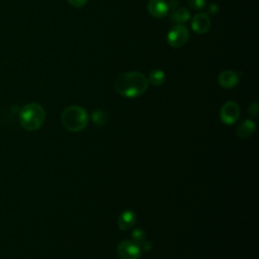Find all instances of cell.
<instances>
[{
	"mask_svg": "<svg viewBox=\"0 0 259 259\" xmlns=\"http://www.w3.org/2000/svg\"><path fill=\"white\" fill-rule=\"evenodd\" d=\"M148 85V78L144 74L140 72H126L117 78L114 88L122 96L135 98L145 93Z\"/></svg>",
	"mask_w": 259,
	"mask_h": 259,
	"instance_id": "1",
	"label": "cell"
},
{
	"mask_svg": "<svg viewBox=\"0 0 259 259\" xmlns=\"http://www.w3.org/2000/svg\"><path fill=\"white\" fill-rule=\"evenodd\" d=\"M45 120V109L39 103H27L19 111V123L25 131L34 132L39 130L44 125Z\"/></svg>",
	"mask_w": 259,
	"mask_h": 259,
	"instance_id": "2",
	"label": "cell"
},
{
	"mask_svg": "<svg viewBox=\"0 0 259 259\" xmlns=\"http://www.w3.org/2000/svg\"><path fill=\"white\" fill-rule=\"evenodd\" d=\"M63 127L73 133L81 132L86 128L89 122L88 113L83 107L71 105L64 109L61 116Z\"/></svg>",
	"mask_w": 259,
	"mask_h": 259,
	"instance_id": "3",
	"label": "cell"
},
{
	"mask_svg": "<svg viewBox=\"0 0 259 259\" xmlns=\"http://www.w3.org/2000/svg\"><path fill=\"white\" fill-rule=\"evenodd\" d=\"M188 39V30L183 24H175L174 26H172L167 35V42L172 48H180L184 46Z\"/></svg>",
	"mask_w": 259,
	"mask_h": 259,
	"instance_id": "4",
	"label": "cell"
},
{
	"mask_svg": "<svg viewBox=\"0 0 259 259\" xmlns=\"http://www.w3.org/2000/svg\"><path fill=\"white\" fill-rule=\"evenodd\" d=\"M221 121L225 125H233L240 118V107L235 101H227L220 111Z\"/></svg>",
	"mask_w": 259,
	"mask_h": 259,
	"instance_id": "5",
	"label": "cell"
},
{
	"mask_svg": "<svg viewBox=\"0 0 259 259\" xmlns=\"http://www.w3.org/2000/svg\"><path fill=\"white\" fill-rule=\"evenodd\" d=\"M118 254L122 259H139L141 248L133 241L125 240L118 245Z\"/></svg>",
	"mask_w": 259,
	"mask_h": 259,
	"instance_id": "6",
	"label": "cell"
},
{
	"mask_svg": "<svg viewBox=\"0 0 259 259\" xmlns=\"http://www.w3.org/2000/svg\"><path fill=\"white\" fill-rule=\"evenodd\" d=\"M191 28L199 35H205L211 28V19L209 14L199 12L196 13L191 20Z\"/></svg>",
	"mask_w": 259,
	"mask_h": 259,
	"instance_id": "7",
	"label": "cell"
},
{
	"mask_svg": "<svg viewBox=\"0 0 259 259\" xmlns=\"http://www.w3.org/2000/svg\"><path fill=\"white\" fill-rule=\"evenodd\" d=\"M219 84L224 88H233L239 82V75L232 70H225L218 77Z\"/></svg>",
	"mask_w": 259,
	"mask_h": 259,
	"instance_id": "8",
	"label": "cell"
},
{
	"mask_svg": "<svg viewBox=\"0 0 259 259\" xmlns=\"http://www.w3.org/2000/svg\"><path fill=\"white\" fill-rule=\"evenodd\" d=\"M148 11L152 16L162 18L168 13L169 8L164 0H150L148 3Z\"/></svg>",
	"mask_w": 259,
	"mask_h": 259,
	"instance_id": "9",
	"label": "cell"
},
{
	"mask_svg": "<svg viewBox=\"0 0 259 259\" xmlns=\"http://www.w3.org/2000/svg\"><path fill=\"white\" fill-rule=\"evenodd\" d=\"M137 217L134 212L132 211H125L121 214L119 218V228L123 231H127V230L131 229L135 223H136Z\"/></svg>",
	"mask_w": 259,
	"mask_h": 259,
	"instance_id": "10",
	"label": "cell"
},
{
	"mask_svg": "<svg viewBox=\"0 0 259 259\" xmlns=\"http://www.w3.org/2000/svg\"><path fill=\"white\" fill-rule=\"evenodd\" d=\"M256 130L255 123L251 120H246L242 124H240L236 130L237 136L241 139H248L250 138Z\"/></svg>",
	"mask_w": 259,
	"mask_h": 259,
	"instance_id": "11",
	"label": "cell"
},
{
	"mask_svg": "<svg viewBox=\"0 0 259 259\" xmlns=\"http://www.w3.org/2000/svg\"><path fill=\"white\" fill-rule=\"evenodd\" d=\"M170 18L173 22H175L177 24H181V23L186 22L190 18V13L186 8L180 7V8L174 9L170 13Z\"/></svg>",
	"mask_w": 259,
	"mask_h": 259,
	"instance_id": "12",
	"label": "cell"
},
{
	"mask_svg": "<svg viewBox=\"0 0 259 259\" xmlns=\"http://www.w3.org/2000/svg\"><path fill=\"white\" fill-rule=\"evenodd\" d=\"M166 76L165 73L162 70H153L150 72L149 77H148V81L149 83L153 84L154 86H160L165 82Z\"/></svg>",
	"mask_w": 259,
	"mask_h": 259,
	"instance_id": "13",
	"label": "cell"
},
{
	"mask_svg": "<svg viewBox=\"0 0 259 259\" xmlns=\"http://www.w3.org/2000/svg\"><path fill=\"white\" fill-rule=\"evenodd\" d=\"M91 119H92L93 123L98 125V126H104L107 123V120H108L107 114L103 110H100V109L94 110L92 112Z\"/></svg>",
	"mask_w": 259,
	"mask_h": 259,
	"instance_id": "14",
	"label": "cell"
},
{
	"mask_svg": "<svg viewBox=\"0 0 259 259\" xmlns=\"http://www.w3.org/2000/svg\"><path fill=\"white\" fill-rule=\"evenodd\" d=\"M147 240V235L144 232V230L142 229H136L135 231L132 233V241L137 244L138 246H141L144 242Z\"/></svg>",
	"mask_w": 259,
	"mask_h": 259,
	"instance_id": "15",
	"label": "cell"
},
{
	"mask_svg": "<svg viewBox=\"0 0 259 259\" xmlns=\"http://www.w3.org/2000/svg\"><path fill=\"white\" fill-rule=\"evenodd\" d=\"M188 5L195 10H200L205 8L206 0H188Z\"/></svg>",
	"mask_w": 259,
	"mask_h": 259,
	"instance_id": "16",
	"label": "cell"
},
{
	"mask_svg": "<svg viewBox=\"0 0 259 259\" xmlns=\"http://www.w3.org/2000/svg\"><path fill=\"white\" fill-rule=\"evenodd\" d=\"M248 112L253 118H256L258 116V102L257 101H253L252 103L249 104Z\"/></svg>",
	"mask_w": 259,
	"mask_h": 259,
	"instance_id": "17",
	"label": "cell"
},
{
	"mask_svg": "<svg viewBox=\"0 0 259 259\" xmlns=\"http://www.w3.org/2000/svg\"><path fill=\"white\" fill-rule=\"evenodd\" d=\"M68 2L75 8H81L88 2V0H68Z\"/></svg>",
	"mask_w": 259,
	"mask_h": 259,
	"instance_id": "18",
	"label": "cell"
},
{
	"mask_svg": "<svg viewBox=\"0 0 259 259\" xmlns=\"http://www.w3.org/2000/svg\"><path fill=\"white\" fill-rule=\"evenodd\" d=\"M140 248H142L143 250H145V251H150V250L152 249V243L146 240L145 242H144V243L140 246Z\"/></svg>",
	"mask_w": 259,
	"mask_h": 259,
	"instance_id": "19",
	"label": "cell"
},
{
	"mask_svg": "<svg viewBox=\"0 0 259 259\" xmlns=\"http://www.w3.org/2000/svg\"><path fill=\"white\" fill-rule=\"evenodd\" d=\"M218 11H219V7H218L216 4L210 5V7H209V12H210L211 14H216Z\"/></svg>",
	"mask_w": 259,
	"mask_h": 259,
	"instance_id": "20",
	"label": "cell"
}]
</instances>
